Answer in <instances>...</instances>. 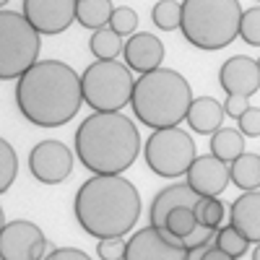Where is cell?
I'll list each match as a JSON object with an SVG mask.
<instances>
[{"label": "cell", "mask_w": 260, "mask_h": 260, "mask_svg": "<svg viewBox=\"0 0 260 260\" xmlns=\"http://www.w3.org/2000/svg\"><path fill=\"white\" fill-rule=\"evenodd\" d=\"M18 112L37 127L71 122L83 104L81 76L62 60H39L16 81Z\"/></svg>", "instance_id": "cell-1"}, {"label": "cell", "mask_w": 260, "mask_h": 260, "mask_svg": "<svg viewBox=\"0 0 260 260\" xmlns=\"http://www.w3.org/2000/svg\"><path fill=\"white\" fill-rule=\"evenodd\" d=\"M78 226L96 240L125 237L141 219V195L136 185L122 175L89 177L73 198Z\"/></svg>", "instance_id": "cell-2"}, {"label": "cell", "mask_w": 260, "mask_h": 260, "mask_svg": "<svg viewBox=\"0 0 260 260\" xmlns=\"http://www.w3.org/2000/svg\"><path fill=\"white\" fill-rule=\"evenodd\" d=\"M78 161L99 177H115L133 167L141 154V133L122 112H94L83 117L76 136Z\"/></svg>", "instance_id": "cell-3"}, {"label": "cell", "mask_w": 260, "mask_h": 260, "mask_svg": "<svg viewBox=\"0 0 260 260\" xmlns=\"http://www.w3.org/2000/svg\"><path fill=\"white\" fill-rule=\"evenodd\" d=\"M192 102V86L187 78L172 68H159L136 81L130 107L143 125L154 130H169L180 127V122L187 120Z\"/></svg>", "instance_id": "cell-4"}, {"label": "cell", "mask_w": 260, "mask_h": 260, "mask_svg": "<svg viewBox=\"0 0 260 260\" xmlns=\"http://www.w3.org/2000/svg\"><path fill=\"white\" fill-rule=\"evenodd\" d=\"M242 16L240 0H185L180 29L192 47L213 52L240 37Z\"/></svg>", "instance_id": "cell-5"}, {"label": "cell", "mask_w": 260, "mask_h": 260, "mask_svg": "<svg viewBox=\"0 0 260 260\" xmlns=\"http://www.w3.org/2000/svg\"><path fill=\"white\" fill-rule=\"evenodd\" d=\"M42 34L21 11H0V78L18 81L39 62Z\"/></svg>", "instance_id": "cell-6"}, {"label": "cell", "mask_w": 260, "mask_h": 260, "mask_svg": "<svg viewBox=\"0 0 260 260\" xmlns=\"http://www.w3.org/2000/svg\"><path fill=\"white\" fill-rule=\"evenodd\" d=\"M83 102L94 112H120L125 104L133 102L136 81L125 62L117 60H96L81 76Z\"/></svg>", "instance_id": "cell-7"}, {"label": "cell", "mask_w": 260, "mask_h": 260, "mask_svg": "<svg viewBox=\"0 0 260 260\" xmlns=\"http://www.w3.org/2000/svg\"><path fill=\"white\" fill-rule=\"evenodd\" d=\"M146 167L159 177H182L190 172L198 154H195V141L187 136L182 127H169V130H154L143 146Z\"/></svg>", "instance_id": "cell-8"}, {"label": "cell", "mask_w": 260, "mask_h": 260, "mask_svg": "<svg viewBox=\"0 0 260 260\" xmlns=\"http://www.w3.org/2000/svg\"><path fill=\"white\" fill-rule=\"evenodd\" d=\"M50 247L45 232L34 221H6L0 232V260H47Z\"/></svg>", "instance_id": "cell-9"}, {"label": "cell", "mask_w": 260, "mask_h": 260, "mask_svg": "<svg viewBox=\"0 0 260 260\" xmlns=\"http://www.w3.org/2000/svg\"><path fill=\"white\" fill-rule=\"evenodd\" d=\"M29 169L37 182L42 185H60L73 172V154L62 141H39L29 154Z\"/></svg>", "instance_id": "cell-10"}, {"label": "cell", "mask_w": 260, "mask_h": 260, "mask_svg": "<svg viewBox=\"0 0 260 260\" xmlns=\"http://www.w3.org/2000/svg\"><path fill=\"white\" fill-rule=\"evenodd\" d=\"M125 260H187V250L175 234L146 226L127 240Z\"/></svg>", "instance_id": "cell-11"}, {"label": "cell", "mask_w": 260, "mask_h": 260, "mask_svg": "<svg viewBox=\"0 0 260 260\" xmlns=\"http://www.w3.org/2000/svg\"><path fill=\"white\" fill-rule=\"evenodd\" d=\"M76 3L78 0H24L21 13L39 34L52 37L76 21Z\"/></svg>", "instance_id": "cell-12"}, {"label": "cell", "mask_w": 260, "mask_h": 260, "mask_svg": "<svg viewBox=\"0 0 260 260\" xmlns=\"http://www.w3.org/2000/svg\"><path fill=\"white\" fill-rule=\"evenodd\" d=\"M219 86L224 89L226 96H245L250 99L260 89V71H257V60L247 55H234L224 60L221 71H219Z\"/></svg>", "instance_id": "cell-13"}, {"label": "cell", "mask_w": 260, "mask_h": 260, "mask_svg": "<svg viewBox=\"0 0 260 260\" xmlns=\"http://www.w3.org/2000/svg\"><path fill=\"white\" fill-rule=\"evenodd\" d=\"M229 182H232L229 164L216 159L213 154L198 156L195 164L190 167V172H187V185L198 192L201 198H219Z\"/></svg>", "instance_id": "cell-14"}, {"label": "cell", "mask_w": 260, "mask_h": 260, "mask_svg": "<svg viewBox=\"0 0 260 260\" xmlns=\"http://www.w3.org/2000/svg\"><path fill=\"white\" fill-rule=\"evenodd\" d=\"M201 203V195L195 192L187 182H175L167 185L156 192V198L151 201L148 208V226H154L159 232H167V216L175 208H195Z\"/></svg>", "instance_id": "cell-15"}, {"label": "cell", "mask_w": 260, "mask_h": 260, "mask_svg": "<svg viewBox=\"0 0 260 260\" xmlns=\"http://www.w3.org/2000/svg\"><path fill=\"white\" fill-rule=\"evenodd\" d=\"M122 55H125V65L130 71L146 76V73H154V71L161 68L164 45H161L159 37L148 34V31H138V34H133L125 42Z\"/></svg>", "instance_id": "cell-16"}, {"label": "cell", "mask_w": 260, "mask_h": 260, "mask_svg": "<svg viewBox=\"0 0 260 260\" xmlns=\"http://www.w3.org/2000/svg\"><path fill=\"white\" fill-rule=\"evenodd\" d=\"M229 224L240 232L247 242L260 245V190L242 192L229 206Z\"/></svg>", "instance_id": "cell-17"}, {"label": "cell", "mask_w": 260, "mask_h": 260, "mask_svg": "<svg viewBox=\"0 0 260 260\" xmlns=\"http://www.w3.org/2000/svg\"><path fill=\"white\" fill-rule=\"evenodd\" d=\"M224 104L213 96H198L187 112V125L201 136H213L221 130L224 122Z\"/></svg>", "instance_id": "cell-18"}, {"label": "cell", "mask_w": 260, "mask_h": 260, "mask_svg": "<svg viewBox=\"0 0 260 260\" xmlns=\"http://www.w3.org/2000/svg\"><path fill=\"white\" fill-rule=\"evenodd\" d=\"M117 6H112L110 0H78L76 3V21L83 29H107L112 21Z\"/></svg>", "instance_id": "cell-19"}, {"label": "cell", "mask_w": 260, "mask_h": 260, "mask_svg": "<svg viewBox=\"0 0 260 260\" xmlns=\"http://www.w3.org/2000/svg\"><path fill=\"white\" fill-rule=\"evenodd\" d=\"M211 154L216 159H221L224 164L237 161L242 154H247L245 151V136L237 127H221L219 133L211 136Z\"/></svg>", "instance_id": "cell-20"}, {"label": "cell", "mask_w": 260, "mask_h": 260, "mask_svg": "<svg viewBox=\"0 0 260 260\" xmlns=\"http://www.w3.org/2000/svg\"><path fill=\"white\" fill-rule=\"evenodd\" d=\"M229 177L232 182L245 190V192H252L260 187V156L255 154H242L237 161L229 164Z\"/></svg>", "instance_id": "cell-21"}, {"label": "cell", "mask_w": 260, "mask_h": 260, "mask_svg": "<svg viewBox=\"0 0 260 260\" xmlns=\"http://www.w3.org/2000/svg\"><path fill=\"white\" fill-rule=\"evenodd\" d=\"M89 50L96 60H117V55L125 50V45H122V37L107 26V29H99L91 34Z\"/></svg>", "instance_id": "cell-22"}, {"label": "cell", "mask_w": 260, "mask_h": 260, "mask_svg": "<svg viewBox=\"0 0 260 260\" xmlns=\"http://www.w3.org/2000/svg\"><path fill=\"white\" fill-rule=\"evenodd\" d=\"M151 18L161 31H175L182 26V3H175V0H159L151 11Z\"/></svg>", "instance_id": "cell-23"}, {"label": "cell", "mask_w": 260, "mask_h": 260, "mask_svg": "<svg viewBox=\"0 0 260 260\" xmlns=\"http://www.w3.org/2000/svg\"><path fill=\"white\" fill-rule=\"evenodd\" d=\"M195 211V219H198L201 226H208V229H219L224 216H226V206L219 201V198H201V203L192 208Z\"/></svg>", "instance_id": "cell-24"}, {"label": "cell", "mask_w": 260, "mask_h": 260, "mask_svg": "<svg viewBox=\"0 0 260 260\" xmlns=\"http://www.w3.org/2000/svg\"><path fill=\"white\" fill-rule=\"evenodd\" d=\"M216 247L224 250L226 255H232V257L237 260V257H242V255L247 252L250 242H247L232 224H226V226H221L219 232H216Z\"/></svg>", "instance_id": "cell-25"}, {"label": "cell", "mask_w": 260, "mask_h": 260, "mask_svg": "<svg viewBox=\"0 0 260 260\" xmlns=\"http://www.w3.org/2000/svg\"><path fill=\"white\" fill-rule=\"evenodd\" d=\"M198 219H195V211L192 208H175L167 216V232L175 234L177 240H185L187 234H192L198 229Z\"/></svg>", "instance_id": "cell-26"}, {"label": "cell", "mask_w": 260, "mask_h": 260, "mask_svg": "<svg viewBox=\"0 0 260 260\" xmlns=\"http://www.w3.org/2000/svg\"><path fill=\"white\" fill-rule=\"evenodd\" d=\"M16 172H18V161L16 154L8 141H0V192H6L13 180H16Z\"/></svg>", "instance_id": "cell-27"}, {"label": "cell", "mask_w": 260, "mask_h": 260, "mask_svg": "<svg viewBox=\"0 0 260 260\" xmlns=\"http://www.w3.org/2000/svg\"><path fill=\"white\" fill-rule=\"evenodd\" d=\"M136 26H138V13L130 6H117L112 13V21H110V29L117 31L120 37H133V34H138Z\"/></svg>", "instance_id": "cell-28"}, {"label": "cell", "mask_w": 260, "mask_h": 260, "mask_svg": "<svg viewBox=\"0 0 260 260\" xmlns=\"http://www.w3.org/2000/svg\"><path fill=\"white\" fill-rule=\"evenodd\" d=\"M242 42H247L250 47H260V6H252L242 16V26H240Z\"/></svg>", "instance_id": "cell-29"}, {"label": "cell", "mask_w": 260, "mask_h": 260, "mask_svg": "<svg viewBox=\"0 0 260 260\" xmlns=\"http://www.w3.org/2000/svg\"><path fill=\"white\" fill-rule=\"evenodd\" d=\"M125 250H127V242L122 237H115V240H102L96 245V255L102 260H125Z\"/></svg>", "instance_id": "cell-30"}, {"label": "cell", "mask_w": 260, "mask_h": 260, "mask_svg": "<svg viewBox=\"0 0 260 260\" xmlns=\"http://www.w3.org/2000/svg\"><path fill=\"white\" fill-rule=\"evenodd\" d=\"M211 242H216V229H208V226H198L192 234H187L182 245L185 250H198V247H211Z\"/></svg>", "instance_id": "cell-31"}, {"label": "cell", "mask_w": 260, "mask_h": 260, "mask_svg": "<svg viewBox=\"0 0 260 260\" xmlns=\"http://www.w3.org/2000/svg\"><path fill=\"white\" fill-rule=\"evenodd\" d=\"M240 133L242 136H250V138H257L260 136V107H250V110L242 115Z\"/></svg>", "instance_id": "cell-32"}, {"label": "cell", "mask_w": 260, "mask_h": 260, "mask_svg": "<svg viewBox=\"0 0 260 260\" xmlns=\"http://www.w3.org/2000/svg\"><path fill=\"white\" fill-rule=\"evenodd\" d=\"M247 110H250V99H245V96H226V102H224V112L237 122L242 120V115Z\"/></svg>", "instance_id": "cell-33"}, {"label": "cell", "mask_w": 260, "mask_h": 260, "mask_svg": "<svg viewBox=\"0 0 260 260\" xmlns=\"http://www.w3.org/2000/svg\"><path fill=\"white\" fill-rule=\"evenodd\" d=\"M47 260H91V257L78 247H55Z\"/></svg>", "instance_id": "cell-34"}, {"label": "cell", "mask_w": 260, "mask_h": 260, "mask_svg": "<svg viewBox=\"0 0 260 260\" xmlns=\"http://www.w3.org/2000/svg\"><path fill=\"white\" fill-rule=\"evenodd\" d=\"M203 260H234V257H232V255H226L224 250H219L216 245H211V247H208V252L203 255Z\"/></svg>", "instance_id": "cell-35"}, {"label": "cell", "mask_w": 260, "mask_h": 260, "mask_svg": "<svg viewBox=\"0 0 260 260\" xmlns=\"http://www.w3.org/2000/svg\"><path fill=\"white\" fill-rule=\"evenodd\" d=\"M208 252V247H198V250H187V260H203V255Z\"/></svg>", "instance_id": "cell-36"}, {"label": "cell", "mask_w": 260, "mask_h": 260, "mask_svg": "<svg viewBox=\"0 0 260 260\" xmlns=\"http://www.w3.org/2000/svg\"><path fill=\"white\" fill-rule=\"evenodd\" d=\"M252 260H260V245H255V250H252Z\"/></svg>", "instance_id": "cell-37"}, {"label": "cell", "mask_w": 260, "mask_h": 260, "mask_svg": "<svg viewBox=\"0 0 260 260\" xmlns=\"http://www.w3.org/2000/svg\"><path fill=\"white\" fill-rule=\"evenodd\" d=\"M257 71H260V57H257Z\"/></svg>", "instance_id": "cell-38"}]
</instances>
